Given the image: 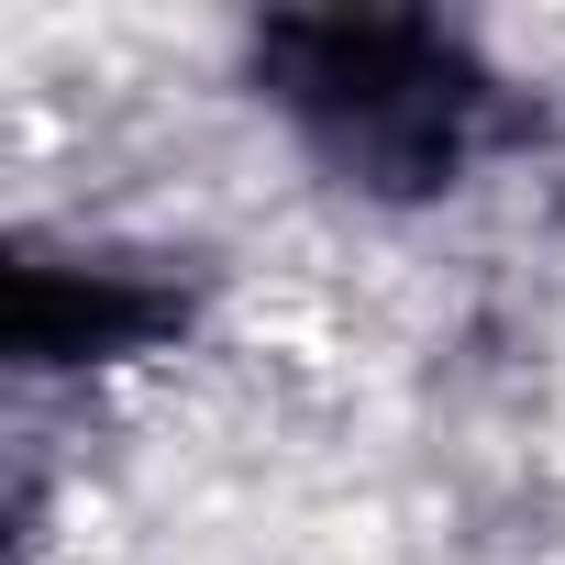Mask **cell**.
Returning a JSON list of instances; mask_svg holds the SVG:
<instances>
[{
  "label": "cell",
  "mask_w": 565,
  "mask_h": 565,
  "mask_svg": "<svg viewBox=\"0 0 565 565\" xmlns=\"http://www.w3.org/2000/svg\"><path fill=\"white\" fill-rule=\"evenodd\" d=\"M255 89L366 200H444L510 122L499 78L411 12H277L255 34Z\"/></svg>",
  "instance_id": "6da1fadb"
},
{
  "label": "cell",
  "mask_w": 565,
  "mask_h": 565,
  "mask_svg": "<svg viewBox=\"0 0 565 565\" xmlns=\"http://www.w3.org/2000/svg\"><path fill=\"white\" fill-rule=\"evenodd\" d=\"M167 322H178V300L145 289V277H122V266H89V277L23 266L12 277V355L23 366H100V355H134Z\"/></svg>",
  "instance_id": "7a4b0ae2"
}]
</instances>
